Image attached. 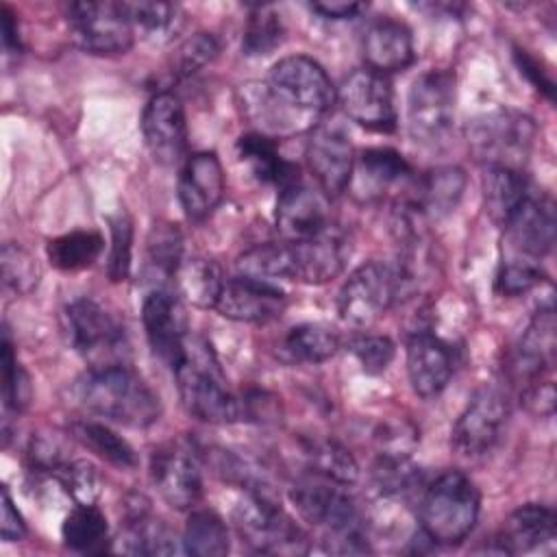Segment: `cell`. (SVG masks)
I'll list each match as a JSON object with an SVG mask.
<instances>
[{
	"label": "cell",
	"instance_id": "6da1fadb",
	"mask_svg": "<svg viewBox=\"0 0 557 557\" xmlns=\"http://www.w3.org/2000/svg\"><path fill=\"white\" fill-rule=\"evenodd\" d=\"M74 392L89 413L122 426L148 429L161 418V400L154 389L124 363L91 368Z\"/></svg>",
	"mask_w": 557,
	"mask_h": 557
},
{
	"label": "cell",
	"instance_id": "7a4b0ae2",
	"mask_svg": "<svg viewBox=\"0 0 557 557\" xmlns=\"http://www.w3.org/2000/svg\"><path fill=\"white\" fill-rule=\"evenodd\" d=\"M329 483L333 481H298L289 490V500L309 524L324 531V544L329 553H370L355 500L346 492Z\"/></svg>",
	"mask_w": 557,
	"mask_h": 557
},
{
	"label": "cell",
	"instance_id": "3957f363",
	"mask_svg": "<svg viewBox=\"0 0 557 557\" xmlns=\"http://www.w3.org/2000/svg\"><path fill=\"white\" fill-rule=\"evenodd\" d=\"M479 511L481 496L474 481L459 470H446L420 496V531L433 544L453 546L470 535Z\"/></svg>",
	"mask_w": 557,
	"mask_h": 557
},
{
	"label": "cell",
	"instance_id": "277c9868",
	"mask_svg": "<svg viewBox=\"0 0 557 557\" xmlns=\"http://www.w3.org/2000/svg\"><path fill=\"white\" fill-rule=\"evenodd\" d=\"M174 376L181 403L189 416L209 424H231L242 418V403L228 392L211 346L205 342L187 339Z\"/></svg>",
	"mask_w": 557,
	"mask_h": 557
},
{
	"label": "cell",
	"instance_id": "5b68a950",
	"mask_svg": "<svg viewBox=\"0 0 557 557\" xmlns=\"http://www.w3.org/2000/svg\"><path fill=\"white\" fill-rule=\"evenodd\" d=\"M409 285L405 265L368 261L344 281L337 294V313L348 326L368 329L409 292Z\"/></svg>",
	"mask_w": 557,
	"mask_h": 557
},
{
	"label": "cell",
	"instance_id": "8992f818",
	"mask_svg": "<svg viewBox=\"0 0 557 557\" xmlns=\"http://www.w3.org/2000/svg\"><path fill=\"white\" fill-rule=\"evenodd\" d=\"M537 126L533 117L516 109H496L476 115L468 128L466 139L472 157L485 168H507L522 172Z\"/></svg>",
	"mask_w": 557,
	"mask_h": 557
},
{
	"label": "cell",
	"instance_id": "52a82bcc",
	"mask_svg": "<svg viewBox=\"0 0 557 557\" xmlns=\"http://www.w3.org/2000/svg\"><path fill=\"white\" fill-rule=\"evenodd\" d=\"M233 520L242 542L257 553L305 555L309 540L305 531L263 490H250L235 505Z\"/></svg>",
	"mask_w": 557,
	"mask_h": 557
},
{
	"label": "cell",
	"instance_id": "ba28073f",
	"mask_svg": "<svg viewBox=\"0 0 557 557\" xmlns=\"http://www.w3.org/2000/svg\"><path fill=\"white\" fill-rule=\"evenodd\" d=\"M268 91L285 107L315 117L337 102V89L324 67L305 54H292L276 61L265 81Z\"/></svg>",
	"mask_w": 557,
	"mask_h": 557
},
{
	"label": "cell",
	"instance_id": "9c48e42d",
	"mask_svg": "<svg viewBox=\"0 0 557 557\" xmlns=\"http://www.w3.org/2000/svg\"><path fill=\"white\" fill-rule=\"evenodd\" d=\"M63 329L70 344L94 368L122 366V352L126 350L124 329L100 302L91 298H78L63 309Z\"/></svg>",
	"mask_w": 557,
	"mask_h": 557
},
{
	"label": "cell",
	"instance_id": "30bf717a",
	"mask_svg": "<svg viewBox=\"0 0 557 557\" xmlns=\"http://www.w3.org/2000/svg\"><path fill=\"white\" fill-rule=\"evenodd\" d=\"M65 15L72 41L89 54L113 57L133 46L135 28L124 2H74Z\"/></svg>",
	"mask_w": 557,
	"mask_h": 557
},
{
	"label": "cell",
	"instance_id": "8fae6325",
	"mask_svg": "<svg viewBox=\"0 0 557 557\" xmlns=\"http://www.w3.org/2000/svg\"><path fill=\"white\" fill-rule=\"evenodd\" d=\"M455 117V76L446 70L420 74L407 96V126L416 141L442 139Z\"/></svg>",
	"mask_w": 557,
	"mask_h": 557
},
{
	"label": "cell",
	"instance_id": "7c38bea8",
	"mask_svg": "<svg viewBox=\"0 0 557 557\" xmlns=\"http://www.w3.org/2000/svg\"><path fill=\"white\" fill-rule=\"evenodd\" d=\"M507 418L509 403L498 389L485 387L476 392L453 426L450 448L463 459L490 453L500 440Z\"/></svg>",
	"mask_w": 557,
	"mask_h": 557
},
{
	"label": "cell",
	"instance_id": "4fadbf2b",
	"mask_svg": "<svg viewBox=\"0 0 557 557\" xmlns=\"http://www.w3.org/2000/svg\"><path fill=\"white\" fill-rule=\"evenodd\" d=\"M342 111L363 128L389 133L396 128L394 89L385 74L374 70H355L337 89Z\"/></svg>",
	"mask_w": 557,
	"mask_h": 557
},
{
	"label": "cell",
	"instance_id": "5bb4252c",
	"mask_svg": "<svg viewBox=\"0 0 557 557\" xmlns=\"http://www.w3.org/2000/svg\"><path fill=\"white\" fill-rule=\"evenodd\" d=\"M292 246V281L322 285L339 276L350 259L352 244L348 233L335 222L326 224L320 233L289 242Z\"/></svg>",
	"mask_w": 557,
	"mask_h": 557
},
{
	"label": "cell",
	"instance_id": "9a60e30c",
	"mask_svg": "<svg viewBox=\"0 0 557 557\" xmlns=\"http://www.w3.org/2000/svg\"><path fill=\"white\" fill-rule=\"evenodd\" d=\"M305 159L326 198H335L348 189L355 168V150L344 128L337 124L313 126L307 139Z\"/></svg>",
	"mask_w": 557,
	"mask_h": 557
},
{
	"label": "cell",
	"instance_id": "2e32d148",
	"mask_svg": "<svg viewBox=\"0 0 557 557\" xmlns=\"http://www.w3.org/2000/svg\"><path fill=\"white\" fill-rule=\"evenodd\" d=\"M141 322L152 352L174 372L187 346V313L178 296L152 289L141 305Z\"/></svg>",
	"mask_w": 557,
	"mask_h": 557
},
{
	"label": "cell",
	"instance_id": "e0dca14e",
	"mask_svg": "<svg viewBox=\"0 0 557 557\" xmlns=\"http://www.w3.org/2000/svg\"><path fill=\"white\" fill-rule=\"evenodd\" d=\"M555 205L548 196L529 194L503 224L509 257L537 261L555 246Z\"/></svg>",
	"mask_w": 557,
	"mask_h": 557
},
{
	"label": "cell",
	"instance_id": "ac0fdd59",
	"mask_svg": "<svg viewBox=\"0 0 557 557\" xmlns=\"http://www.w3.org/2000/svg\"><path fill=\"white\" fill-rule=\"evenodd\" d=\"M141 135L148 152L161 165L183 161L187 150V122L181 100L172 91H157L141 113Z\"/></svg>",
	"mask_w": 557,
	"mask_h": 557
},
{
	"label": "cell",
	"instance_id": "d6986e66",
	"mask_svg": "<svg viewBox=\"0 0 557 557\" xmlns=\"http://www.w3.org/2000/svg\"><path fill=\"white\" fill-rule=\"evenodd\" d=\"M150 479L172 509H191L202 496L198 461L185 446L163 444L154 448L150 455Z\"/></svg>",
	"mask_w": 557,
	"mask_h": 557
},
{
	"label": "cell",
	"instance_id": "ffe728a7",
	"mask_svg": "<svg viewBox=\"0 0 557 557\" xmlns=\"http://www.w3.org/2000/svg\"><path fill=\"white\" fill-rule=\"evenodd\" d=\"M285 307L287 296L274 283L239 274L237 278H226L215 311L235 322L265 324L281 318Z\"/></svg>",
	"mask_w": 557,
	"mask_h": 557
},
{
	"label": "cell",
	"instance_id": "44dd1931",
	"mask_svg": "<svg viewBox=\"0 0 557 557\" xmlns=\"http://www.w3.org/2000/svg\"><path fill=\"white\" fill-rule=\"evenodd\" d=\"M224 196V172L215 152H194L178 174V202L189 220H205Z\"/></svg>",
	"mask_w": 557,
	"mask_h": 557
},
{
	"label": "cell",
	"instance_id": "7402d4cb",
	"mask_svg": "<svg viewBox=\"0 0 557 557\" xmlns=\"http://www.w3.org/2000/svg\"><path fill=\"white\" fill-rule=\"evenodd\" d=\"M274 224L285 242H300L320 233L326 224H331L326 196L313 191L302 181L287 185L278 194Z\"/></svg>",
	"mask_w": 557,
	"mask_h": 557
},
{
	"label": "cell",
	"instance_id": "603a6c76",
	"mask_svg": "<svg viewBox=\"0 0 557 557\" xmlns=\"http://www.w3.org/2000/svg\"><path fill=\"white\" fill-rule=\"evenodd\" d=\"M555 313L553 307H544L531 318L516 344L509 366L513 379L524 387L542 381V376L555 366Z\"/></svg>",
	"mask_w": 557,
	"mask_h": 557
},
{
	"label": "cell",
	"instance_id": "cb8c5ba5",
	"mask_svg": "<svg viewBox=\"0 0 557 557\" xmlns=\"http://www.w3.org/2000/svg\"><path fill=\"white\" fill-rule=\"evenodd\" d=\"M455 370L453 352L446 342L431 333H416L407 344V374L411 389L420 398L437 396Z\"/></svg>",
	"mask_w": 557,
	"mask_h": 557
},
{
	"label": "cell",
	"instance_id": "d4e9b609",
	"mask_svg": "<svg viewBox=\"0 0 557 557\" xmlns=\"http://www.w3.org/2000/svg\"><path fill=\"white\" fill-rule=\"evenodd\" d=\"M363 59L379 74L407 70L416 59L411 30L398 20L374 22L363 37Z\"/></svg>",
	"mask_w": 557,
	"mask_h": 557
},
{
	"label": "cell",
	"instance_id": "484cf974",
	"mask_svg": "<svg viewBox=\"0 0 557 557\" xmlns=\"http://www.w3.org/2000/svg\"><path fill=\"white\" fill-rule=\"evenodd\" d=\"M555 524L557 516L550 507L527 503L507 518L500 533L492 540L494 550L505 555L533 550L555 537Z\"/></svg>",
	"mask_w": 557,
	"mask_h": 557
},
{
	"label": "cell",
	"instance_id": "4316f807",
	"mask_svg": "<svg viewBox=\"0 0 557 557\" xmlns=\"http://www.w3.org/2000/svg\"><path fill=\"white\" fill-rule=\"evenodd\" d=\"M409 176L411 168L400 152L392 148H368L355 159L348 187L352 185L361 200H374Z\"/></svg>",
	"mask_w": 557,
	"mask_h": 557
},
{
	"label": "cell",
	"instance_id": "83f0119b",
	"mask_svg": "<svg viewBox=\"0 0 557 557\" xmlns=\"http://www.w3.org/2000/svg\"><path fill=\"white\" fill-rule=\"evenodd\" d=\"M176 537L159 520L150 516L148 503L141 496H135V503H128L126 527L120 537L122 550L131 555H172L178 550Z\"/></svg>",
	"mask_w": 557,
	"mask_h": 557
},
{
	"label": "cell",
	"instance_id": "f1b7e54d",
	"mask_svg": "<svg viewBox=\"0 0 557 557\" xmlns=\"http://www.w3.org/2000/svg\"><path fill=\"white\" fill-rule=\"evenodd\" d=\"M237 157L261 183L285 189L287 185L300 181L298 165L285 161L276 148L274 137H268L263 133L242 135L237 139Z\"/></svg>",
	"mask_w": 557,
	"mask_h": 557
},
{
	"label": "cell",
	"instance_id": "f546056e",
	"mask_svg": "<svg viewBox=\"0 0 557 557\" xmlns=\"http://www.w3.org/2000/svg\"><path fill=\"white\" fill-rule=\"evenodd\" d=\"M466 189V172L457 165H444L426 172L418 185L413 196V209L420 215L431 220H440L455 211Z\"/></svg>",
	"mask_w": 557,
	"mask_h": 557
},
{
	"label": "cell",
	"instance_id": "4dcf8cb0",
	"mask_svg": "<svg viewBox=\"0 0 557 557\" xmlns=\"http://www.w3.org/2000/svg\"><path fill=\"white\" fill-rule=\"evenodd\" d=\"M178 294L198 309H215L218 298L224 287V276L220 265L207 257L183 259L174 274Z\"/></svg>",
	"mask_w": 557,
	"mask_h": 557
},
{
	"label": "cell",
	"instance_id": "1f68e13d",
	"mask_svg": "<svg viewBox=\"0 0 557 557\" xmlns=\"http://www.w3.org/2000/svg\"><path fill=\"white\" fill-rule=\"evenodd\" d=\"M531 194L527 176L518 170L507 168H485L483 176V198L485 211L500 228L518 205Z\"/></svg>",
	"mask_w": 557,
	"mask_h": 557
},
{
	"label": "cell",
	"instance_id": "d6a6232c",
	"mask_svg": "<svg viewBox=\"0 0 557 557\" xmlns=\"http://www.w3.org/2000/svg\"><path fill=\"white\" fill-rule=\"evenodd\" d=\"M61 535L67 548L76 553H89V555L109 550V542H111L107 518L96 507V503L94 505L76 503V507L63 520Z\"/></svg>",
	"mask_w": 557,
	"mask_h": 557
},
{
	"label": "cell",
	"instance_id": "836d02e7",
	"mask_svg": "<svg viewBox=\"0 0 557 557\" xmlns=\"http://www.w3.org/2000/svg\"><path fill=\"white\" fill-rule=\"evenodd\" d=\"M339 348V337L333 329L318 322L292 326L283 339L281 355L296 363H322Z\"/></svg>",
	"mask_w": 557,
	"mask_h": 557
},
{
	"label": "cell",
	"instance_id": "e575fe53",
	"mask_svg": "<svg viewBox=\"0 0 557 557\" xmlns=\"http://www.w3.org/2000/svg\"><path fill=\"white\" fill-rule=\"evenodd\" d=\"M302 455L315 476L329 479L337 485H350L359 479V466L355 457L335 440H305Z\"/></svg>",
	"mask_w": 557,
	"mask_h": 557
},
{
	"label": "cell",
	"instance_id": "d590c367",
	"mask_svg": "<svg viewBox=\"0 0 557 557\" xmlns=\"http://www.w3.org/2000/svg\"><path fill=\"white\" fill-rule=\"evenodd\" d=\"M181 261H183L181 231L170 222L154 224L146 239V263H144L146 276L154 283L174 278Z\"/></svg>",
	"mask_w": 557,
	"mask_h": 557
},
{
	"label": "cell",
	"instance_id": "8d00e7d4",
	"mask_svg": "<svg viewBox=\"0 0 557 557\" xmlns=\"http://www.w3.org/2000/svg\"><path fill=\"white\" fill-rule=\"evenodd\" d=\"M183 550L198 557H220L228 553V529L211 509H196L183 531Z\"/></svg>",
	"mask_w": 557,
	"mask_h": 557
},
{
	"label": "cell",
	"instance_id": "74e56055",
	"mask_svg": "<svg viewBox=\"0 0 557 557\" xmlns=\"http://www.w3.org/2000/svg\"><path fill=\"white\" fill-rule=\"evenodd\" d=\"M72 435L91 453H96L100 459L109 461L111 466H117L124 470L137 466V455L133 446L102 422L76 420L72 424Z\"/></svg>",
	"mask_w": 557,
	"mask_h": 557
},
{
	"label": "cell",
	"instance_id": "f35d334b",
	"mask_svg": "<svg viewBox=\"0 0 557 557\" xmlns=\"http://www.w3.org/2000/svg\"><path fill=\"white\" fill-rule=\"evenodd\" d=\"M104 239L96 231H72L48 242V259L63 272H78L89 268L102 252Z\"/></svg>",
	"mask_w": 557,
	"mask_h": 557
},
{
	"label": "cell",
	"instance_id": "ab89813d",
	"mask_svg": "<svg viewBox=\"0 0 557 557\" xmlns=\"http://www.w3.org/2000/svg\"><path fill=\"white\" fill-rule=\"evenodd\" d=\"M372 481L374 487L383 496H394V498H405L422 485L420 468L411 463L409 455L405 453H381L379 459L372 466Z\"/></svg>",
	"mask_w": 557,
	"mask_h": 557
},
{
	"label": "cell",
	"instance_id": "60d3db41",
	"mask_svg": "<svg viewBox=\"0 0 557 557\" xmlns=\"http://www.w3.org/2000/svg\"><path fill=\"white\" fill-rule=\"evenodd\" d=\"M237 270L242 276H252L261 281H292V246L285 239L252 246L237 257Z\"/></svg>",
	"mask_w": 557,
	"mask_h": 557
},
{
	"label": "cell",
	"instance_id": "b9f144b4",
	"mask_svg": "<svg viewBox=\"0 0 557 557\" xmlns=\"http://www.w3.org/2000/svg\"><path fill=\"white\" fill-rule=\"evenodd\" d=\"M126 15L141 37L150 41H168L181 28V9L168 2H124Z\"/></svg>",
	"mask_w": 557,
	"mask_h": 557
},
{
	"label": "cell",
	"instance_id": "7bdbcfd3",
	"mask_svg": "<svg viewBox=\"0 0 557 557\" xmlns=\"http://www.w3.org/2000/svg\"><path fill=\"white\" fill-rule=\"evenodd\" d=\"M283 35L285 26L276 9L268 4H257L246 20L242 50L248 57H265L281 46Z\"/></svg>",
	"mask_w": 557,
	"mask_h": 557
},
{
	"label": "cell",
	"instance_id": "ee69618b",
	"mask_svg": "<svg viewBox=\"0 0 557 557\" xmlns=\"http://www.w3.org/2000/svg\"><path fill=\"white\" fill-rule=\"evenodd\" d=\"M0 265H2L4 285L15 294H30L39 285L41 270L37 265V259L20 244L7 242L2 246Z\"/></svg>",
	"mask_w": 557,
	"mask_h": 557
},
{
	"label": "cell",
	"instance_id": "f6af8a7d",
	"mask_svg": "<svg viewBox=\"0 0 557 557\" xmlns=\"http://www.w3.org/2000/svg\"><path fill=\"white\" fill-rule=\"evenodd\" d=\"M220 52V44L211 33H196L187 37L170 59L172 78H189L209 65Z\"/></svg>",
	"mask_w": 557,
	"mask_h": 557
},
{
	"label": "cell",
	"instance_id": "bcb514c9",
	"mask_svg": "<svg viewBox=\"0 0 557 557\" xmlns=\"http://www.w3.org/2000/svg\"><path fill=\"white\" fill-rule=\"evenodd\" d=\"M33 385L28 372L20 366L9 333H2V398L4 407L11 411H24L30 403Z\"/></svg>",
	"mask_w": 557,
	"mask_h": 557
},
{
	"label": "cell",
	"instance_id": "7dc6e473",
	"mask_svg": "<svg viewBox=\"0 0 557 557\" xmlns=\"http://www.w3.org/2000/svg\"><path fill=\"white\" fill-rule=\"evenodd\" d=\"M63 490L81 505H94L102 490V476L98 468L87 459L65 461L54 474Z\"/></svg>",
	"mask_w": 557,
	"mask_h": 557
},
{
	"label": "cell",
	"instance_id": "c3c4849f",
	"mask_svg": "<svg viewBox=\"0 0 557 557\" xmlns=\"http://www.w3.org/2000/svg\"><path fill=\"white\" fill-rule=\"evenodd\" d=\"M111 231V250L107 261V274L111 281H124L131 272V252H133V222L126 211H117L109 218Z\"/></svg>",
	"mask_w": 557,
	"mask_h": 557
},
{
	"label": "cell",
	"instance_id": "681fc988",
	"mask_svg": "<svg viewBox=\"0 0 557 557\" xmlns=\"http://www.w3.org/2000/svg\"><path fill=\"white\" fill-rule=\"evenodd\" d=\"M544 281V272L535 261L507 257L496 274V292L503 296H520Z\"/></svg>",
	"mask_w": 557,
	"mask_h": 557
},
{
	"label": "cell",
	"instance_id": "f907efd6",
	"mask_svg": "<svg viewBox=\"0 0 557 557\" xmlns=\"http://www.w3.org/2000/svg\"><path fill=\"white\" fill-rule=\"evenodd\" d=\"M350 350L363 372L381 374L392 363L396 346L387 335H359L350 342Z\"/></svg>",
	"mask_w": 557,
	"mask_h": 557
},
{
	"label": "cell",
	"instance_id": "816d5d0a",
	"mask_svg": "<svg viewBox=\"0 0 557 557\" xmlns=\"http://www.w3.org/2000/svg\"><path fill=\"white\" fill-rule=\"evenodd\" d=\"M520 400L524 407L540 416H550L555 409V387L550 381H535L520 392Z\"/></svg>",
	"mask_w": 557,
	"mask_h": 557
},
{
	"label": "cell",
	"instance_id": "f5cc1de1",
	"mask_svg": "<svg viewBox=\"0 0 557 557\" xmlns=\"http://www.w3.org/2000/svg\"><path fill=\"white\" fill-rule=\"evenodd\" d=\"M0 533L4 542H20L26 537V522L17 507L13 505V498L7 487H2V522Z\"/></svg>",
	"mask_w": 557,
	"mask_h": 557
},
{
	"label": "cell",
	"instance_id": "db71d44e",
	"mask_svg": "<svg viewBox=\"0 0 557 557\" xmlns=\"http://www.w3.org/2000/svg\"><path fill=\"white\" fill-rule=\"evenodd\" d=\"M366 4L361 2H313L311 11L326 20H350L357 17Z\"/></svg>",
	"mask_w": 557,
	"mask_h": 557
},
{
	"label": "cell",
	"instance_id": "11a10c76",
	"mask_svg": "<svg viewBox=\"0 0 557 557\" xmlns=\"http://www.w3.org/2000/svg\"><path fill=\"white\" fill-rule=\"evenodd\" d=\"M516 59H518L520 72H524L535 83L537 89H542L548 98H553V81L548 78V74L542 67H537V63L524 50H516Z\"/></svg>",
	"mask_w": 557,
	"mask_h": 557
},
{
	"label": "cell",
	"instance_id": "9f6ffc18",
	"mask_svg": "<svg viewBox=\"0 0 557 557\" xmlns=\"http://www.w3.org/2000/svg\"><path fill=\"white\" fill-rule=\"evenodd\" d=\"M0 15H2V44H4V50L7 52H20L22 46H20V33H17L15 15L11 13V9L7 4H2Z\"/></svg>",
	"mask_w": 557,
	"mask_h": 557
}]
</instances>
